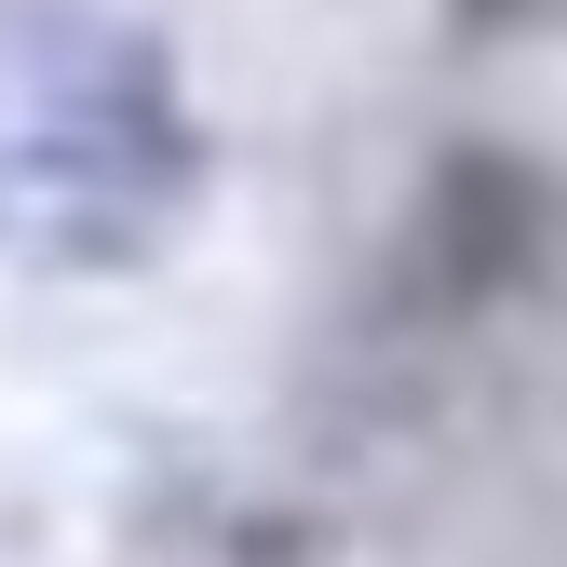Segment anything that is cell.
<instances>
[{
	"label": "cell",
	"instance_id": "obj_1",
	"mask_svg": "<svg viewBox=\"0 0 567 567\" xmlns=\"http://www.w3.org/2000/svg\"><path fill=\"white\" fill-rule=\"evenodd\" d=\"M486 14H501V0H486Z\"/></svg>",
	"mask_w": 567,
	"mask_h": 567
}]
</instances>
